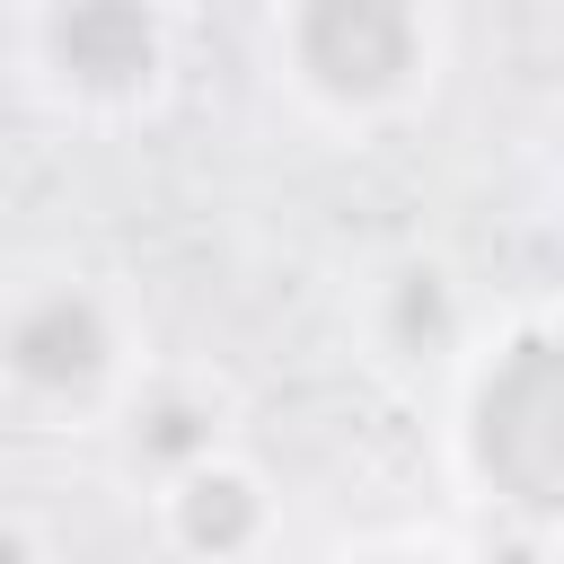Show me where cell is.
I'll list each match as a JSON object with an SVG mask.
<instances>
[{"label": "cell", "instance_id": "6da1fadb", "mask_svg": "<svg viewBox=\"0 0 564 564\" xmlns=\"http://www.w3.org/2000/svg\"><path fill=\"white\" fill-rule=\"evenodd\" d=\"M476 467L511 502L555 511V485H564V379H555L546 335H520L502 352V370L476 388Z\"/></svg>", "mask_w": 564, "mask_h": 564}, {"label": "cell", "instance_id": "7a4b0ae2", "mask_svg": "<svg viewBox=\"0 0 564 564\" xmlns=\"http://www.w3.org/2000/svg\"><path fill=\"white\" fill-rule=\"evenodd\" d=\"M291 44H300V70L326 97H379L414 62V18L388 9V0H317L291 26Z\"/></svg>", "mask_w": 564, "mask_h": 564}, {"label": "cell", "instance_id": "3957f363", "mask_svg": "<svg viewBox=\"0 0 564 564\" xmlns=\"http://www.w3.org/2000/svg\"><path fill=\"white\" fill-rule=\"evenodd\" d=\"M0 352H9V370H18L26 388L70 397V388H88V379L106 370V317H97V300H79V291H44V300H26V308L9 317Z\"/></svg>", "mask_w": 564, "mask_h": 564}, {"label": "cell", "instance_id": "277c9868", "mask_svg": "<svg viewBox=\"0 0 564 564\" xmlns=\"http://www.w3.org/2000/svg\"><path fill=\"white\" fill-rule=\"evenodd\" d=\"M150 53H159V35H150L141 9H70V18H53V62L79 88H132L150 70Z\"/></svg>", "mask_w": 564, "mask_h": 564}, {"label": "cell", "instance_id": "5b68a950", "mask_svg": "<svg viewBox=\"0 0 564 564\" xmlns=\"http://www.w3.org/2000/svg\"><path fill=\"white\" fill-rule=\"evenodd\" d=\"M176 529H185V546H203V555H229V546H247L256 538V494L238 485V476H185V494H176Z\"/></svg>", "mask_w": 564, "mask_h": 564}, {"label": "cell", "instance_id": "8992f818", "mask_svg": "<svg viewBox=\"0 0 564 564\" xmlns=\"http://www.w3.org/2000/svg\"><path fill=\"white\" fill-rule=\"evenodd\" d=\"M132 449H141V458H159V467H185V458H203V449H212V414H203L194 397H159V405L132 423Z\"/></svg>", "mask_w": 564, "mask_h": 564}]
</instances>
